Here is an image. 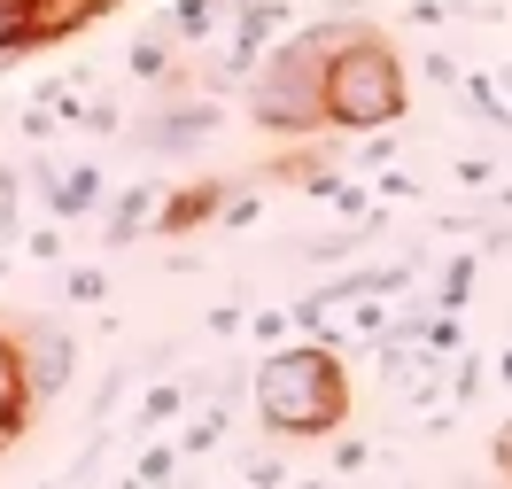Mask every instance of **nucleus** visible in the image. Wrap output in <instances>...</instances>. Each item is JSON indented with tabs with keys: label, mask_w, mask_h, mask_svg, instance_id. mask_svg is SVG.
Returning a JSON list of instances; mask_svg holds the SVG:
<instances>
[{
	"label": "nucleus",
	"mask_w": 512,
	"mask_h": 489,
	"mask_svg": "<svg viewBox=\"0 0 512 489\" xmlns=\"http://www.w3.org/2000/svg\"><path fill=\"white\" fill-rule=\"evenodd\" d=\"M256 420L280 443H326L350 427V365L334 342H288V350H264L249 373Z\"/></svg>",
	"instance_id": "f257e3e1"
},
{
	"label": "nucleus",
	"mask_w": 512,
	"mask_h": 489,
	"mask_svg": "<svg viewBox=\"0 0 512 489\" xmlns=\"http://www.w3.org/2000/svg\"><path fill=\"white\" fill-rule=\"evenodd\" d=\"M357 32V16H334V24H303L288 32L249 78V117L264 132H280V140H319L326 125V63H334V47Z\"/></svg>",
	"instance_id": "f03ea898"
},
{
	"label": "nucleus",
	"mask_w": 512,
	"mask_h": 489,
	"mask_svg": "<svg viewBox=\"0 0 512 489\" xmlns=\"http://www.w3.org/2000/svg\"><path fill=\"white\" fill-rule=\"evenodd\" d=\"M404 109H412V70H404V55H396L373 24H357V32L334 47V63H326V125L365 140V132H388Z\"/></svg>",
	"instance_id": "7ed1b4c3"
},
{
	"label": "nucleus",
	"mask_w": 512,
	"mask_h": 489,
	"mask_svg": "<svg viewBox=\"0 0 512 489\" xmlns=\"http://www.w3.org/2000/svg\"><path fill=\"white\" fill-rule=\"evenodd\" d=\"M225 125V109L218 101H187V94H163L156 117H140L132 125V140L148 148V156H187V148H202L210 132Z\"/></svg>",
	"instance_id": "20e7f679"
},
{
	"label": "nucleus",
	"mask_w": 512,
	"mask_h": 489,
	"mask_svg": "<svg viewBox=\"0 0 512 489\" xmlns=\"http://www.w3.org/2000/svg\"><path fill=\"white\" fill-rule=\"evenodd\" d=\"M24 365H32V396L39 404H55V396L70 389V373H78V334L55 319L24 326Z\"/></svg>",
	"instance_id": "39448f33"
},
{
	"label": "nucleus",
	"mask_w": 512,
	"mask_h": 489,
	"mask_svg": "<svg viewBox=\"0 0 512 489\" xmlns=\"http://www.w3.org/2000/svg\"><path fill=\"white\" fill-rule=\"evenodd\" d=\"M39 396H32V365H24V326H0V435L24 443Z\"/></svg>",
	"instance_id": "423d86ee"
},
{
	"label": "nucleus",
	"mask_w": 512,
	"mask_h": 489,
	"mask_svg": "<svg viewBox=\"0 0 512 489\" xmlns=\"http://www.w3.org/2000/svg\"><path fill=\"white\" fill-rule=\"evenodd\" d=\"M225 179H187V187H163V210H156V233H202V226H218V210H225Z\"/></svg>",
	"instance_id": "0eeeda50"
},
{
	"label": "nucleus",
	"mask_w": 512,
	"mask_h": 489,
	"mask_svg": "<svg viewBox=\"0 0 512 489\" xmlns=\"http://www.w3.org/2000/svg\"><path fill=\"white\" fill-rule=\"evenodd\" d=\"M156 210H163V187L156 179H132L117 210H109V226H101V249H132L140 233H156Z\"/></svg>",
	"instance_id": "6e6552de"
},
{
	"label": "nucleus",
	"mask_w": 512,
	"mask_h": 489,
	"mask_svg": "<svg viewBox=\"0 0 512 489\" xmlns=\"http://www.w3.org/2000/svg\"><path fill=\"white\" fill-rule=\"evenodd\" d=\"M125 63H132V78H140V86H163V94H179V86H187V78H179V32H171V24L140 32Z\"/></svg>",
	"instance_id": "1a4fd4ad"
},
{
	"label": "nucleus",
	"mask_w": 512,
	"mask_h": 489,
	"mask_svg": "<svg viewBox=\"0 0 512 489\" xmlns=\"http://www.w3.org/2000/svg\"><path fill=\"white\" fill-rule=\"evenodd\" d=\"M39 202H47V218H55V226L94 218V202H101V163H78V171H63V179H55Z\"/></svg>",
	"instance_id": "9d476101"
},
{
	"label": "nucleus",
	"mask_w": 512,
	"mask_h": 489,
	"mask_svg": "<svg viewBox=\"0 0 512 489\" xmlns=\"http://www.w3.org/2000/svg\"><path fill=\"white\" fill-rule=\"evenodd\" d=\"M233 16H241V0H179L163 24L179 32V47H210L218 32H233Z\"/></svg>",
	"instance_id": "9b49d317"
},
{
	"label": "nucleus",
	"mask_w": 512,
	"mask_h": 489,
	"mask_svg": "<svg viewBox=\"0 0 512 489\" xmlns=\"http://www.w3.org/2000/svg\"><path fill=\"white\" fill-rule=\"evenodd\" d=\"M187 404H194V381H148V389H140V412H132V435H156V427H171Z\"/></svg>",
	"instance_id": "f8f14e48"
},
{
	"label": "nucleus",
	"mask_w": 512,
	"mask_h": 489,
	"mask_svg": "<svg viewBox=\"0 0 512 489\" xmlns=\"http://www.w3.org/2000/svg\"><path fill=\"white\" fill-rule=\"evenodd\" d=\"M458 109H466V117H481V125H497V132H512L505 86H497V78H481V70H466V78H458Z\"/></svg>",
	"instance_id": "ddd939ff"
},
{
	"label": "nucleus",
	"mask_w": 512,
	"mask_h": 489,
	"mask_svg": "<svg viewBox=\"0 0 512 489\" xmlns=\"http://www.w3.org/2000/svg\"><path fill=\"white\" fill-rule=\"evenodd\" d=\"M0 55H39V0H0Z\"/></svg>",
	"instance_id": "4468645a"
},
{
	"label": "nucleus",
	"mask_w": 512,
	"mask_h": 489,
	"mask_svg": "<svg viewBox=\"0 0 512 489\" xmlns=\"http://www.w3.org/2000/svg\"><path fill=\"white\" fill-rule=\"evenodd\" d=\"M474 280H481V249H458L443 264V280H435V311H466L474 303Z\"/></svg>",
	"instance_id": "2eb2a0df"
},
{
	"label": "nucleus",
	"mask_w": 512,
	"mask_h": 489,
	"mask_svg": "<svg viewBox=\"0 0 512 489\" xmlns=\"http://www.w3.org/2000/svg\"><path fill=\"white\" fill-rule=\"evenodd\" d=\"M179 458H187L179 443H148L140 466H132V482H140V489H171V482H179Z\"/></svg>",
	"instance_id": "dca6fc26"
},
{
	"label": "nucleus",
	"mask_w": 512,
	"mask_h": 489,
	"mask_svg": "<svg viewBox=\"0 0 512 489\" xmlns=\"http://www.w3.org/2000/svg\"><path fill=\"white\" fill-rule=\"evenodd\" d=\"M63 295H70V303H109V272H101V264H70Z\"/></svg>",
	"instance_id": "f3484780"
},
{
	"label": "nucleus",
	"mask_w": 512,
	"mask_h": 489,
	"mask_svg": "<svg viewBox=\"0 0 512 489\" xmlns=\"http://www.w3.org/2000/svg\"><path fill=\"white\" fill-rule=\"evenodd\" d=\"M365 466H373V443H365V435H334V482H350Z\"/></svg>",
	"instance_id": "a211bd4d"
},
{
	"label": "nucleus",
	"mask_w": 512,
	"mask_h": 489,
	"mask_svg": "<svg viewBox=\"0 0 512 489\" xmlns=\"http://www.w3.org/2000/svg\"><path fill=\"white\" fill-rule=\"evenodd\" d=\"M256 210H264V202H256V187H233V195H225V210H218V226H225V233H249Z\"/></svg>",
	"instance_id": "6ab92c4d"
},
{
	"label": "nucleus",
	"mask_w": 512,
	"mask_h": 489,
	"mask_svg": "<svg viewBox=\"0 0 512 489\" xmlns=\"http://www.w3.org/2000/svg\"><path fill=\"white\" fill-rule=\"evenodd\" d=\"M288 326H295V311H256V319H249V334L264 342V350H272V342H288Z\"/></svg>",
	"instance_id": "aec40b11"
},
{
	"label": "nucleus",
	"mask_w": 512,
	"mask_h": 489,
	"mask_svg": "<svg viewBox=\"0 0 512 489\" xmlns=\"http://www.w3.org/2000/svg\"><path fill=\"white\" fill-rule=\"evenodd\" d=\"M396 163V140L388 132H365V148H357V171H388Z\"/></svg>",
	"instance_id": "412c9836"
},
{
	"label": "nucleus",
	"mask_w": 512,
	"mask_h": 489,
	"mask_svg": "<svg viewBox=\"0 0 512 489\" xmlns=\"http://www.w3.org/2000/svg\"><path fill=\"white\" fill-rule=\"evenodd\" d=\"M241 482H249V489H280V458H272V451L241 458Z\"/></svg>",
	"instance_id": "4be33fe9"
},
{
	"label": "nucleus",
	"mask_w": 512,
	"mask_h": 489,
	"mask_svg": "<svg viewBox=\"0 0 512 489\" xmlns=\"http://www.w3.org/2000/svg\"><path fill=\"white\" fill-rule=\"evenodd\" d=\"M481 381H489V373H481V358H458V373H450V396H458V404H474Z\"/></svg>",
	"instance_id": "5701e85b"
},
{
	"label": "nucleus",
	"mask_w": 512,
	"mask_h": 489,
	"mask_svg": "<svg viewBox=\"0 0 512 489\" xmlns=\"http://www.w3.org/2000/svg\"><path fill=\"white\" fill-rule=\"evenodd\" d=\"M419 70H427V78H435V86H450V94H458V78H466V70L450 63L443 47H427V55H419Z\"/></svg>",
	"instance_id": "b1692460"
},
{
	"label": "nucleus",
	"mask_w": 512,
	"mask_h": 489,
	"mask_svg": "<svg viewBox=\"0 0 512 489\" xmlns=\"http://www.w3.org/2000/svg\"><path fill=\"white\" fill-rule=\"evenodd\" d=\"M24 249H32L39 264H55V257H63V226H32V233H24Z\"/></svg>",
	"instance_id": "393cba45"
},
{
	"label": "nucleus",
	"mask_w": 512,
	"mask_h": 489,
	"mask_svg": "<svg viewBox=\"0 0 512 489\" xmlns=\"http://www.w3.org/2000/svg\"><path fill=\"white\" fill-rule=\"evenodd\" d=\"M210 334H225V342H233V334H241V326H249V311H241V303H218V311H210Z\"/></svg>",
	"instance_id": "a878e982"
},
{
	"label": "nucleus",
	"mask_w": 512,
	"mask_h": 489,
	"mask_svg": "<svg viewBox=\"0 0 512 489\" xmlns=\"http://www.w3.org/2000/svg\"><path fill=\"white\" fill-rule=\"evenodd\" d=\"M78 125H86V132H117L125 117H117V101H86V117H78Z\"/></svg>",
	"instance_id": "bb28decb"
},
{
	"label": "nucleus",
	"mask_w": 512,
	"mask_h": 489,
	"mask_svg": "<svg viewBox=\"0 0 512 489\" xmlns=\"http://www.w3.org/2000/svg\"><path fill=\"white\" fill-rule=\"evenodd\" d=\"M489 458H497V482H505V489H512V420H505V427H497V443H489Z\"/></svg>",
	"instance_id": "cd10ccee"
},
{
	"label": "nucleus",
	"mask_w": 512,
	"mask_h": 489,
	"mask_svg": "<svg viewBox=\"0 0 512 489\" xmlns=\"http://www.w3.org/2000/svg\"><path fill=\"white\" fill-rule=\"evenodd\" d=\"M404 195H419L412 171H381V202H404Z\"/></svg>",
	"instance_id": "c85d7f7f"
},
{
	"label": "nucleus",
	"mask_w": 512,
	"mask_h": 489,
	"mask_svg": "<svg viewBox=\"0 0 512 489\" xmlns=\"http://www.w3.org/2000/svg\"><path fill=\"white\" fill-rule=\"evenodd\" d=\"M489 179H497V171H489L481 156H466V163H458V187H489Z\"/></svg>",
	"instance_id": "c756f323"
},
{
	"label": "nucleus",
	"mask_w": 512,
	"mask_h": 489,
	"mask_svg": "<svg viewBox=\"0 0 512 489\" xmlns=\"http://www.w3.org/2000/svg\"><path fill=\"white\" fill-rule=\"evenodd\" d=\"M505 249H512V218H505V226H489V233H481V257H505Z\"/></svg>",
	"instance_id": "7c9ffc66"
},
{
	"label": "nucleus",
	"mask_w": 512,
	"mask_h": 489,
	"mask_svg": "<svg viewBox=\"0 0 512 489\" xmlns=\"http://www.w3.org/2000/svg\"><path fill=\"white\" fill-rule=\"evenodd\" d=\"M497 381H505V389H512V350H505V365H497Z\"/></svg>",
	"instance_id": "2f4dec72"
},
{
	"label": "nucleus",
	"mask_w": 512,
	"mask_h": 489,
	"mask_svg": "<svg viewBox=\"0 0 512 489\" xmlns=\"http://www.w3.org/2000/svg\"><path fill=\"white\" fill-rule=\"evenodd\" d=\"M497 210H505V218H512V187H505V195H497Z\"/></svg>",
	"instance_id": "473e14b6"
},
{
	"label": "nucleus",
	"mask_w": 512,
	"mask_h": 489,
	"mask_svg": "<svg viewBox=\"0 0 512 489\" xmlns=\"http://www.w3.org/2000/svg\"><path fill=\"white\" fill-rule=\"evenodd\" d=\"M295 489H342V482H295Z\"/></svg>",
	"instance_id": "72a5a7b5"
},
{
	"label": "nucleus",
	"mask_w": 512,
	"mask_h": 489,
	"mask_svg": "<svg viewBox=\"0 0 512 489\" xmlns=\"http://www.w3.org/2000/svg\"><path fill=\"white\" fill-rule=\"evenodd\" d=\"M497 86H505V101H512V70H505V78H497Z\"/></svg>",
	"instance_id": "f704fd0d"
},
{
	"label": "nucleus",
	"mask_w": 512,
	"mask_h": 489,
	"mask_svg": "<svg viewBox=\"0 0 512 489\" xmlns=\"http://www.w3.org/2000/svg\"><path fill=\"white\" fill-rule=\"evenodd\" d=\"M39 489H70V482H39Z\"/></svg>",
	"instance_id": "c9c22d12"
},
{
	"label": "nucleus",
	"mask_w": 512,
	"mask_h": 489,
	"mask_svg": "<svg viewBox=\"0 0 512 489\" xmlns=\"http://www.w3.org/2000/svg\"><path fill=\"white\" fill-rule=\"evenodd\" d=\"M0 272H8V257H0Z\"/></svg>",
	"instance_id": "e433bc0d"
}]
</instances>
